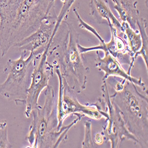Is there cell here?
<instances>
[{
	"mask_svg": "<svg viewBox=\"0 0 148 148\" xmlns=\"http://www.w3.org/2000/svg\"><path fill=\"white\" fill-rule=\"evenodd\" d=\"M81 147H95L92 134V123L90 120H86L84 122V137Z\"/></svg>",
	"mask_w": 148,
	"mask_h": 148,
	"instance_id": "15",
	"label": "cell"
},
{
	"mask_svg": "<svg viewBox=\"0 0 148 148\" xmlns=\"http://www.w3.org/2000/svg\"><path fill=\"white\" fill-rule=\"evenodd\" d=\"M0 147H12L8 138V127L5 120L0 121Z\"/></svg>",
	"mask_w": 148,
	"mask_h": 148,
	"instance_id": "16",
	"label": "cell"
},
{
	"mask_svg": "<svg viewBox=\"0 0 148 148\" xmlns=\"http://www.w3.org/2000/svg\"><path fill=\"white\" fill-rule=\"evenodd\" d=\"M56 0H50L49 1V7H48V12L50 13V11L55 8V3Z\"/></svg>",
	"mask_w": 148,
	"mask_h": 148,
	"instance_id": "18",
	"label": "cell"
},
{
	"mask_svg": "<svg viewBox=\"0 0 148 148\" xmlns=\"http://www.w3.org/2000/svg\"><path fill=\"white\" fill-rule=\"evenodd\" d=\"M93 140L95 145H97L98 146H101L104 143V142H105V138L101 132L97 133L95 134Z\"/></svg>",
	"mask_w": 148,
	"mask_h": 148,
	"instance_id": "17",
	"label": "cell"
},
{
	"mask_svg": "<svg viewBox=\"0 0 148 148\" xmlns=\"http://www.w3.org/2000/svg\"><path fill=\"white\" fill-rule=\"evenodd\" d=\"M101 91L104 109L108 114L106 123L101 131L105 142H109L110 147L112 148L119 147L125 140H131L134 144L139 145L138 140L127 129L118 107L111 100L107 80L103 81Z\"/></svg>",
	"mask_w": 148,
	"mask_h": 148,
	"instance_id": "7",
	"label": "cell"
},
{
	"mask_svg": "<svg viewBox=\"0 0 148 148\" xmlns=\"http://www.w3.org/2000/svg\"><path fill=\"white\" fill-rule=\"evenodd\" d=\"M97 58L95 59V67L100 72H103L104 75L103 81H106L110 77L124 79L135 84L140 87L142 91H146V86L142 78H136L126 71L119 62L112 55L108 53H104L101 56L100 51H96Z\"/></svg>",
	"mask_w": 148,
	"mask_h": 148,
	"instance_id": "10",
	"label": "cell"
},
{
	"mask_svg": "<svg viewBox=\"0 0 148 148\" xmlns=\"http://www.w3.org/2000/svg\"><path fill=\"white\" fill-rule=\"evenodd\" d=\"M90 15L98 24L112 25L118 32L122 33L121 23L114 15L106 0H90Z\"/></svg>",
	"mask_w": 148,
	"mask_h": 148,
	"instance_id": "11",
	"label": "cell"
},
{
	"mask_svg": "<svg viewBox=\"0 0 148 148\" xmlns=\"http://www.w3.org/2000/svg\"><path fill=\"white\" fill-rule=\"evenodd\" d=\"M50 0H0V49L4 57L12 47L38 29L49 13Z\"/></svg>",
	"mask_w": 148,
	"mask_h": 148,
	"instance_id": "1",
	"label": "cell"
},
{
	"mask_svg": "<svg viewBox=\"0 0 148 148\" xmlns=\"http://www.w3.org/2000/svg\"><path fill=\"white\" fill-rule=\"evenodd\" d=\"M113 7L119 16L121 23L125 22L134 30H138L137 23L139 18L140 12L138 8V1L136 0H111Z\"/></svg>",
	"mask_w": 148,
	"mask_h": 148,
	"instance_id": "12",
	"label": "cell"
},
{
	"mask_svg": "<svg viewBox=\"0 0 148 148\" xmlns=\"http://www.w3.org/2000/svg\"><path fill=\"white\" fill-rule=\"evenodd\" d=\"M111 32L110 42L105 40L95 46L84 47L79 43L78 45L81 53L84 54L93 51H101L103 53H108L115 58L121 65H129L127 72L131 75V71L134 66L133 55L130 51L123 33H119L118 31L112 25H109Z\"/></svg>",
	"mask_w": 148,
	"mask_h": 148,
	"instance_id": "9",
	"label": "cell"
},
{
	"mask_svg": "<svg viewBox=\"0 0 148 148\" xmlns=\"http://www.w3.org/2000/svg\"><path fill=\"white\" fill-rule=\"evenodd\" d=\"M63 24L64 29L60 40L57 43L53 39L49 54L53 55L55 59L52 64L58 67L69 88L81 94L86 89L90 69L85 65L84 54L78 49V32L67 18L63 21Z\"/></svg>",
	"mask_w": 148,
	"mask_h": 148,
	"instance_id": "2",
	"label": "cell"
},
{
	"mask_svg": "<svg viewBox=\"0 0 148 148\" xmlns=\"http://www.w3.org/2000/svg\"><path fill=\"white\" fill-rule=\"evenodd\" d=\"M45 90L44 104L37 106L31 113L33 119L26 138L29 147H58L62 142L66 140L69 130L84 117L76 114V119L59 129L55 91L50 85Z\"/></svg>",
	"mask_w": 148,
	"mask_h": 148,
	"instance_id": "3",
	"label": "cell"
},
{
	"mask_svg": "<svg viewBox=\"0 0 148 148\" xmlns=\"http://www.w3.org/2000/svg\"><path fill=\"white\" fill-rule=\"evenodd\" d=\"M54 71L58 76L59 82L56 102L59 129L63 126L65 120L70 115L75 116L76 114H81L84 117L86 116L95 120L107 119L108 114L104 109L102 98H98L94 103L81 104L77 99L76 93L69 88L66 81L62 77L58 66H54Z\"/></svg>",
	"mask_w": 148,
	"mask_h": 148,
	"instance_id": "6",
	"label": "cell"
},
{
	"mask_svg": "<svg viewBox=\"0 0 148 148\" xmlns=\"http://www.w3.org/2000/svg\"><path fill=\"white\" fill-rule=\"evenodd\" d=\"M121 26L122 33L124 34L130 51L134 56L136 53L140 51L142 46L140 33L139 30H133L127 23L122 22Z\"/></svg>",
	"mask_w": 148,
	"mask_h": 148,
	"instance_id": "13",
	"label": "cell"
},
{
	"mask_svg": "<svg viewBox=\"0 0 148 148\" xmlns=\"http://www.w3.org/2000/svg\"><path fill=\"white\" fill-rule=\"evenodd\" d=\"M137 26L139 32L140 33L142 40V46L140 51L136 53L133 56V61L135 62L136 59L140 56L145 64V66L147 70V61H148V37L147 33V20L146 18L140 17L137 23Z\"/></svg>",
	"mask_w": 148,
	"mask_h": 148,
	"instance_id": "14",
	"label": "cell"
},
{
	"mask_svg": "<svg viewBox=\"0 0 148 148\" xmlns=\"http://www.w3.org/2000/svg\"><path fill=\"white\" fill-rule=\"evenodd\" d=\"M27 52L22 51L19 58L8 60L4 69L7 78L0 85V95L8 100L14 101L16 105L24 104L25 102L32 74L39 56L30 52L26 57Z\"/></svg>",
	"mask_w": 148,
	"mask_h": 148,
	"instance_id": "5",
	"label": "cell"
},
{
	"mask_svg": "<svg viewBox=\"0 0 148 148\" xmlns=\"http://www.w3.org/2000/svg\"><path fill=\"white\" fill-rule=\"evenodd\" d=\"M53 38L49 42L44 52L36 59V64L32 74L31 82L27 91L24 105V116L26 118L31 116L32 110L38 106V101L42 91L48 86L51 78L53 76L54 66L47 60L49 57V49L52 44Z\"/></svg>",
	"mask_w": 148,
	"mask_h": 148,
	"instance_id": "8",
	"label": "cell"
},
{
	"mask_svg": "<svg viewBox=\"0 0 148 148\" xmlns=\"http://www.w3.org/2000/svg\"><path fill=\"white\" fill-rule=\"evenodd\" d=\"M108 79L109 85L115 91L110 98L120 110L127 129L138 140L141 147H147V96L141 94L137 86L128 81H117L114 77Z\"/></svg>",
	"mask_w": 148,
	"mask_h": 148,
	"instance_id": "4",
	"label": "cell"
}]
</instances>
